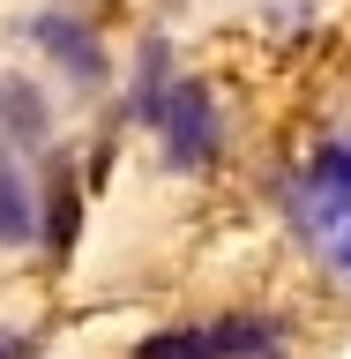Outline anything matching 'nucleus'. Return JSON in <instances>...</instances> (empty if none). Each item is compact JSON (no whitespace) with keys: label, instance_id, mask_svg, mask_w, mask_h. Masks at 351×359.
Here are the masks:
<instances>
[{"label":"nucleus","instance_id":"nucleus-1","mask_svg":"<svg viewBox=\"0 0 351 359\" xmlns=\"http://www.w3.org/2000/svg\"><path fill=\"white\" fill-rule=\"evenodd\" d=\"M157 128H165L172 165H209V157H217V105H209V90H202L195 75H179V83L165 90Z\"/></svg>","mask_w":351,"mask_h":359},{"label":"nucleus","instance_id":"nucleus-4","mask_svg":"<svg viewBox=\"0 0 351 359\" xmlns=\"http://www.w3.org/2000/svg\"><path fill=\"white\" fill-rule=\"evenodd\" d=\"M0 128L15 135V142H45V97L22 83V75L0 83Z\"/></svg>","mask_w":351,"mask_h":359},{"label":"nucleus","instance_id":"nucleus-2","mask_svg":"<svg viewBox=\"0 0 351 359\" xmlns=\"http://www.w3.org/2000/svg\"><path fill=\"white\" fill-rule=\"evenodd\" d=\"M142 359H269V330L262 322H217V330H172V337H150Z\"/></svg>","mask_w":351,"mask_h":359},{"label":"nucleus","instance_id":"nucleus-8","mask_svg":"<svg viewBox=\"0 0 351 359\" xmlns=\"http://www.w3.org/2000/svg\"><path fill=\"white\" fill-rule=\"evenodd\" d=\"M336 262H344V269H351V224H344V240H336Z\"/></svg>","mask_w":351,"mask_h":359},{"label":"nucleus","instance_id":"nucleus-6","mask_svg":"<svg viewBox=\"0 0 351 359\" xmlns=\"http://www.w3.org/2000/svg\"><path fill=\"white\" fill-rule=\"evenodd\" d=\"M75 240V172H53V247Z\"/></svg>","mask_w":351,"mask_h":359},{"label":"nucleus","instance_id":"nucleus-7","mask_svg":"<svg viewBox=\"0 0 351 359\" xmlns=\"http://www.w3.org/2000/svg\"><path fill=\"white\" fill-rule=\"evenodd\" d=\"M314 180H322V195H329V202H351V142L322 157V172H314Z\"/></svg>","mask_w":351,"mask_h":359},{"label":"nucleus","instance_id":"nucleus-5","mask_svg":"<svg viewBox=\"0 0 351 359\" xmlns=\"http://www.w3.org/2000/svg\"><path fill=\"white\" fill-rule=\"evenodd\" d=\"M38 232V217H30V187H22V172L0 157V240H30Z\"/></svg>","mask_w":351,"mask_h":359},{"label":"nucleus","instance_id":"nucleus-3","mask_svg":"<svg viewBox=\"0 0 351 359\" xmlns=\"http://www.w3.org/2000/svg\"><path fill=\"white\" fill-rule=\"evenodd\" d=\"M30 38H38L60 67H75V83H97V75H105V53H97V38H90L83 22H67V15H38V22H30Z\"/></svg>","mask_w":351,"mask_h":359}]
</instances>
